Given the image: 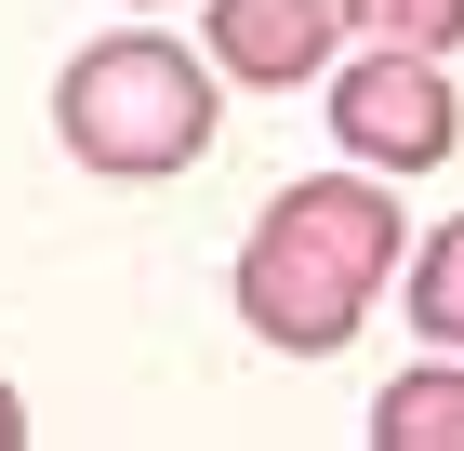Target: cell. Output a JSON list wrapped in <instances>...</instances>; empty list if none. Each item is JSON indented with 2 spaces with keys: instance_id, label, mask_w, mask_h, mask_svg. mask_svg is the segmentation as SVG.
Masks as SVG:
<instances>
[{
  "instance_id": "1",
  "label": "cell",
  "mask_w": 464,
  "mask_h": 451,
  "mask_svg": "<svg viewBox=\"0 0 464 451\" xmlns=\"http://www.w3.org/2000/svg\"><path fill=\"white\" fill-rule=\"evenodd\" d=\"M385 266H398V200L385 186H358V173L279 186L266 226H252V252H239V319L279 358H332L358 319H372Z\"/></svg>"
},
{
  "instance_id": "2",
  "label": "cell",
  "mask_w": 464,
  "mask_h": 451,
  "mask_svg": "<svg viewBox=\"0 0 464 451\" xmlns=\"http://www.w3.org/2000/svg\"><path fill=\"white\" fill-rule=\"evenodd\" d=\"M53 133H67L80 173L107 186H160L186 173L199 146H213V67L186 54V40H93V54H67V80H53Z\"/></svg>"
},
{
  "instance_id": "3",
  "label": "cell",
  "mask_w": 464,
  "mask_h": 451,
  "mask_svg": "<svg viewBox=\"0 0 464 451\" xmlns=\"http://www.w3.org/2000/svg\"><path fill=\"white\" fill-rule=\"evenodd\" d=\"M332 133L358 146V160H385V173H425V160H451V80H438V54H411V40H385V54H358L345 80H332Z\"/></svg>"
},
{
  "instance_id": "4",
  "label": "cell",
  "mask_w": 464,
  "mask_h": 451,
  "mask_svg": "<svg viewBox=\"0 0 464 451\" xmlns=\"http://www.w3.org/2000/svg\"><path fill=\"white\" fill-rule=\"evenodd\" d=\"M372 0H213V67L252 93H292V80L332 67V40L358 27Z\"/></svg>"
},
{
  "instance_id": "5",
  "label": "cell",
  "mask_w": 464,
  "mask_h": 451,
  "mask_svg": "<svg viewBox=\"0 0 464 451\" xmlns=\"http://www.w3.org/2000/svg\"><path fill=\"white\" fill-rule=\"evenodd\" d=\"M372 438L385 451H464V372H398L372 398Z\"/></svg>"
},
{
  "instance_id": "6",
  "label": "cell",
  "mask_w": 464,
  "mask_h": 451,
  "mask_svg": "<svg viewBox=\"0 0 464 451\" xmlns=\"http://www.w3.org/2000/svg\"><path fill=\"white\" fill-rule=\"evenodd\" d=\"M411 319H425L438 346H464V212L425 240V266H411Z\"/></svg>"
},
{
  "instance_id": "7",
  "label": "cell",
  "mask_w": 464,
  "mask_h": 451,
  "mask_svg": "<svg viewBox=\"0 0 464 451\" xmlns=\"http://www.w3.org/2000/svg\"><path fill=\"white\" fill-rule=\"evenodd\" d=\"M385 14V40H411V54H451L464 40V0H372Z\"/></svg>"
},
{
  "instance_id": "8",
  "label": "cell",
  "mask_w": 464,
  "mask_h": 451,
  "mask_svg": "<svg viewBox=\"0 0 464 451\" xmlns=\"http://www.w3.org/2000/svg\"><path fill=\"white\" fill-rule=\"evenodd\" d=\"M14 438H27V412H14V385H0V451H14Z\"/></svg>"
}]
</instances>
